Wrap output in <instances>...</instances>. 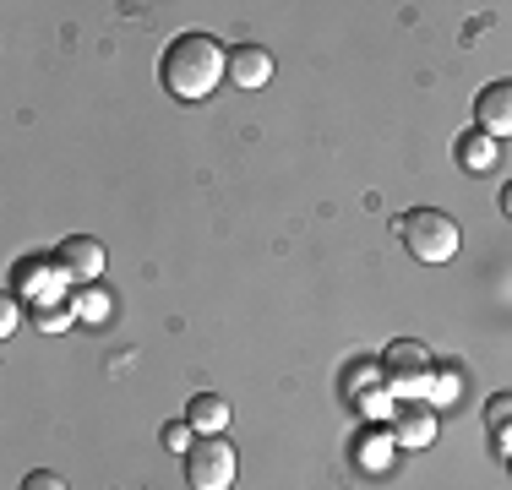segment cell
Masks as SVG:
<instances>
[{
	"label": "cell",
	"instance_id": "1",
	"mask_svg": "<svg viewBox=\"0 0 512 490\" xmlns=\"http://www.w3.org/2000/svg\"><path fill=\"white\" fill-rule=\"evenodd\" d=\"M158 77H164V88L175 98L202 104V98H213V88L229 77V49H218L213 33H180V39L164 49V60H158Z\"/></svg>",
	"mask_w": 512,
	"mask_h": 490
},
{
	"label": "cell",
	"instance_id": "2",
	"mask_svg": "<svg viewBox=\"0 0 512 490\" xmlns=\"http://www.w3.org/2000/svg\"><path fill=\"white\" fill-rule=\"evenodd\" d=\"M398 240H404V251L414 256V262H453V256H458V224H453V218H447L442 213V207H409V213L404 218H398Z\"/></svg>",
	"mask_w": 512,
	"mask_h": 490
},
{
	"label": "cell",
	"instance_id": "3",
	"mask_svg": "<svg viewBox=\"0 0 512 490\" xmlns=\"http://www.w3.org/2000/svg\"><path fill=\"white\" fill-rule=\"evenodd\" d=\"M66 273H60V262L55 256H22L17 267H11V294H17L22 305H28L33 316L39 311H50V305H66L71 294H66Z\"/></svg>",
	"mask_w": 512,
	"mask_h": 490
},
{
	"label": "cell",
	"instance_id": "4",
	"mask_svg": "<svg viewBox=\"0 0 512 490\" xmlns=\"http://www.w3.org/2000/svg\"><path fill=\"white\" fill-rule=\"evenodd\" d=\"M382 371H387L393 398H425V392H431V376H436V360H431V349H425V343L398 338V343H387Z\"/></svg>",
	"mask_w": 512,
	"mask_h": 490
},
{
	"label": "cell",
	"instance_id": "5",
	"mask_svg": "<svg viewBox=\"0 0 512 490\" xmlns=\"http://www.w3.org/2000/svg\"><path fill=\"white\" fill-rule=\"evenodd\" d=\"M344 398L360 403V414H365L371 425L393 420V409H398L393 387H387L382 360H355V365H349V371H344Z\"/></svg>",
	"mask_w": 512,
	"mask_h": 490
},
{
	"label": "cell",
	"instance_id": "6",
	"mask_svg": "<svg viewBox=\"0 0 512 490\" xmlns=\"http://www.w3.org/2000/svg\"><path fill=\"white\" fill-rule=\"evenodd\" d=\"M186 485L191 490H229L235 485V447L224 436H197L186 452Z\"/></svg>",
	"mask_w": 512,
	"mask_h": 490
},
{
	"label": "cell",
	"instance_id": "7",
	"mask_svg": "<svg viewBox=\"0 0 512 490\" xmlns=\"http://www.w3.org/2000/svg\"><path fill=\"white\" fill-rule=\"evenodd\" d=\"M55 262H60V273H66L71 289H88L104 278V245L93 235H66L55 245Z\"/></svg>",
	"mask_w": 512,
	"mask_h": 490
},
{
	"label": "cell",
	"instance_id": "8",
	"mask_svg": "<svg viewBox=\"0 0 512 490\" xmlns=\"http://www.w3.org/2000/svg\"><path fill=\"white\" fill-rule=\"evenodd\" d=\"M393 436H398V447H404V452H425L436 441V409L425 398H398Z\"/></svg>",
	"mask_w": 512,
	"mask_h": 490
},
{
	"label": "cell",
	"instance_id": "9",
	"mask_svg": "<svg viewBox=\"0 0 512 490\" xmlns=\"http://www.w3.org/2000/svg\"><path fill=\"white\" fill-rule=\"evenodd\" d=\"M398 452H404V447H398L393 425H365V431L355 436V469L376 480V474H387V469H393V458H398Z\"/></svg>",
	"mask_w": 512,
	"mask_h": 490
},
{
	"label": "cell",
	"instance_id": "10",
	"mask_svg": "<svg viewBox=\"0 0 512 490\" xmlns=\"http://www.w3.org/2000/svg\"><path fill=\"white\" fill-rule=\"evenodd\" d=\"M474 120L485 137H512V82H491L474 98Z\"/></svg>",
	"mask_w": 512,
	"mask_h": 490
},
{
	"label": "cell",
	"instance_id": "11",
	"mask_svg": "<svg viewBox=\"0 0 512 490\" xmlns=\"http://www.w3.org/2000/svg\"><path fill=\"white\" fill-rule=\"evenodd\" d=\"M229 82L235 88H267L273 82V55H267L262 44H240V49H229Z\"/></svg>",
	"mask_w": 512,
	"mask_h": 490
},
{
	"label": "cell",
	"instance_id": "12",
	"mask_svg": "<svg viewBox=\"0 0 512 490\" xmlns=\"http://www.w3.org/2000/svg\"><path fill=\"white\" fill-rule=\"evenodd\" d=\"M453 158H458V169H463V175H491V169H496V158H502V142H496V137H485V131L474 126V131H463V137L453 142Z\"/></svg>",
	"mask_w": 512,
	"mask_h": 490
},
{
	"label": "cell",
	"instance_id": "13",
	"mask_svg": "<svg viewBox=\"0 0 512 490\" xmlns=\"http://www.w3.org/2000/svg\"><path fill=\"white\" fill-rule=\"evenodd\" d=\"M186 420H191V431H197V436H224L229 403L218 398V392H197V398L186 403Z\"/></svg>",
	"mask_w": 512,
	"mask_h": 490
},
{
	"label": "cell",
	"instance_id": "14",
	"mask_svg": "<svg viewBox=\"0 0 512 490\" xmlns=\"http://www.w3.org/2000/svg\"><path fill=\"white\" fill-rule=\"evenodd\" d=\"M463 387H469V371H463L458 360H436V376H431L425 403H431V409H453V403L463 398Z\"/></svg>",
	"mask_w": 512,
	"mask_h": 490
},
{
	"label": "cell",
	"instance_id": "15",
	"mask_svg": "<svg viewBox=\"0 0 512 490\" xmlns=\"http://www.w3.org/2000/svg\"><path fill=\"white\" fill-rule=\"evenodd\" d=\"M485 431H491V441L502 447V458L512 452V392H496L491 403H485Z\"/></svg>",
	"mask_w": 512,
	"mask_h": 490
},
{
	"label": "cell",
	"instance_id": "16",
	"mask_svg": "<svg viewBox=\"0 0 512 490\" xmlns=\"http://www.w3.org/2000/svg\"><path fill=\"white\" fill-rule=\"evenodd\" d=\"M109 316V294L99 284H88V289H77V322H88V327H99Z\"/></svg>",
	"mask_w": 512,
	"mask_h": 490
},
{
	"label": "cell",
	"instance_id": "17",
	"mask_svg": "<svg viewBox=\"0 0 512 490\" xmlns=\"http://www.w3.org/2000/svg\"><path fill=\"white\" fill-rule=\"evenodd\" d=\"M71 322H77V294H71L66 305H50V311L33 316V327H39V333H66Z\"/></svg>",
	"mask_w": 512,
	"mask_h": 490
},
{
	"label": "cell",
	"instance_id": "18",
	"mask_svg": "<svg viewBox=\"0 0 512 490\" xmlns=\"http://www.w3.org/2000/svg\"><path fill=\"white\" fill-rule=\"evenodd\" d=\"M164 447H175V452H191V447H197L191 420H169V425H164Z\"/></svg>",
	"mask_w": 512,
	"mask_h": 490
},
{
	"label": "cell",
	"instance_id": "19",
	"mask_svg": "<svg viewBox=\"0 0 512 490\" xmlns=\"http://www.w3.org/2000/svg\"><path fill=\"white\" fill-rule=\"evenodd\" d=\"M17 322H22V300H17V294H6V305H0V338L17 333Z\"/></svg>",
	"mask_w": 512,
	"mask_h": 490
},
{
	"label": "cell",
	"instance_id": "20",
	"mask_svg": "<svg viewBox=\"0 0 512 490\" xmlns=\"http://www.w3.org/2000/svg\"><path fill=\"white\" fill-rule=\"evenodd\" d=\"M22 490H66V480H60V474H50V469H33L28 480H22Z\"/></svg>",
	"mask_w": 512,
	"mask_h": 490
},
{
	"label": "cell",
	"instance_id": "21",
	"mask_svg": "<svg viewBox=\"0 0 512 490\" xmlns=\"http://www.w3.org/2000/svg\"><path fill=\"white\" fill-rule=\"evenodd\" d=\"M502 213L512 218V180H507V186H502Z\"/></svg>",
	"mask_w": 512,
	"mask_h": 490
},
{
	"label": "cell",
	"instance_id": "22",
	"mask_svg": "<svg viewBox=\"0 0 512 490\" xmlns=\"http://www.w3.org/2000/svg\"><path fill=\"white\" fill-rule=\"evenodd\" d=\"M507 469H512V452H507Z\"/></svg>",
	"mask_w": 512,
	"mask_h": 490
}]
</instances>
